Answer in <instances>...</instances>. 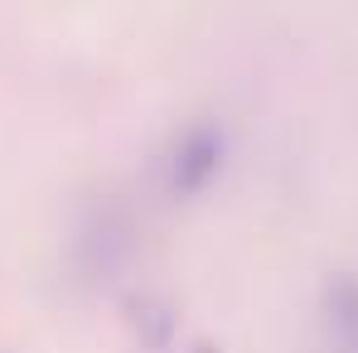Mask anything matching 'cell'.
<instances>
[{
	"instance_id": "1",
	"label": "cell",
	"mask_w": 358,
	"mask_h": 353,
	"mask_svg": "<svg viewBox=\"0 0 358 353\" xmlns=\"http://www.w3.org/2000/svg\"><path fill=\"white\" fill-rule=\"evenodd\" d=\"M223 155H228V141L218 126L208 121H194L170 150V194L175 199H194L203 194L213 179L223 175Z\"/></svg>"
},
{
	"instance_id": "2",
	"label": "cell",
	"mask_w": 358,
	"mask_h": 353,
	"mask_svg": "<svg viewBox=\"0 0 358 353\" xmlns=\"http://www.w3.org/2000/svg\"><path fill=\"white\" fill-rule=\"evenodd\" d=\"M126 324H131V334L145 349H170V339L179 329V315H175V305L160 300V295H131L126 300Z\"/></svg>"
},
{
	"instance_id": "3",
	"label": "cell",
	"mask_w": 358,
	"mask_h": 353,
	"mask_svg": "<svg viewBox=\"0 0 358 353\" xmlns=\"http://www.w3.org/2000/svg\"><path fill=\"white\" fill-rule=\"evenodd\" d=\"M324 319L344 344L358 349V276H334L324 286Z\"/></svg>"
}]
</instances>
